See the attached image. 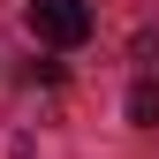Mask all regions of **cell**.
<instances>
[{
    "instance_id": "6da1fadb",
    "label": "cell",
    "mask_w": 159,
    "mask_h": 159,
    "mask_svg": "<svg viewBox=\"0 0 159 159\" xmlns=\"http://www.w3.org/2000/svg\"><path fill=\"white\" fill-rule=\"evenodd\" d=\"M23 23H30L38 46H84V38H91V8H84V0H30Z\"/></svg>"
},
{
    "instance_id": "7a4b0ae2",
    "label": "cell",
    "mask_w": 159,
    "mask_h": 159,
    "mask_svg": "<svg viewBox=\"0 0 159 159\" xmlns=\"http://www.w3.org/2000/svg\"><path fill=\"white\" fill-rule=\"evenodd\" d=\"M129 121L136 129H159V76H144V84L129 91Z\"/></svg>"
}]
</instances>
